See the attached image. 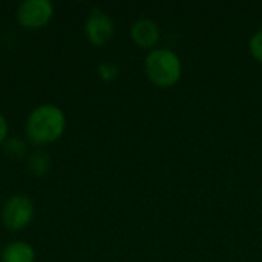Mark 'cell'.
<instances>
[{
    "mask_svg": "<svg viewBox=\"0 0 262 262\" xmlns=\"http://www.w3.org/2000/svg\"><path fill=\"white\" fill-rule=\"evenodd\" d=\"M66 129V115L61 107L45 103L34 107L25 123V134L34 146H45L61 138Z\"/></svg>",
    "mask_w": 262,
    "mask_h": 262,
    "instance_id": "obj_1",
    "label": "cell"
},
{
    "mask_svg": "<svg viewBox=\"0 0 262 262\" xmlns=\"http://www.w3.org/2000/svg\"><path fill=\"white\" fill-rule=\"evenodd\" d=\"M144 71L150 83L158 88H172L183 74L180 57L170 49H152L144 60Z\"/></svg>",
    "mask_w": 262,
    "mask_h": 262,
    "instance_id": "obj_2",
    "label": "cell"
},
{
    "mask_svg": "<svg viewBox=\"0 0 262 262\" xmlns=\"http://www.w3.org/2000/svg\"><path fill=\"white\" fill-rule=\"evenodd\" d=\"M35 215V206L32 200L23 193L9 196L0 210V218L3 226L9 232H20L26 229Z\"/></svg>",
    "mask_w": 262,
    "mask_h": 262,
    "instance_id": "obj_3",
    "label": "cell"
},
{
    "mask_svg": "<svg viewBox=\"0 0 262 262\" xmlns=\"http://www.w3.org/2000/svg\"><path fill=\"white\" fill-rule=\"evenodd\" d=\"M54 15V3L51 0H25L18 3L15 18L26 29H40L46 26Z\"/></svg>",
    "mask_w": 262,
    "mask_h": 262,
    "instance_id": "obj_4",
    "label": "cell"
},
{
    "mask_svg": "<svg viewBox=\"0 0 262 262\" xmlns=\"http://www.w3.org/2000/svg\"><path fill=\"white\" fill-rule=\"evenodd\" d=\"M115 26L112 18L100 8H94L86 18L84 34L88 40L95 46H103L114 37Z\"/></svg>",
    "mask_w": 262,
    "mask_h": 262,
    "instance_id": "obj_5",
    "label": "cell"
},
{
    "mask_svg": "<svg viewBox=\"0 0 262 262\" xmlns=\"http://www.w3.org/2000/svg\"><path fill=\"white\" fill-rule=\"evenodd\" d=\"M130 37L140 48H154L160 40V28L150 18H138L130 26Z\"/></svg>",
    "mask_w": 262,
    "mask_h": 262,
    "instance_id": "obj_6",
    "label": "cell"
},
{
    "mask_svg": "<svg viewBox=\"0 0 262 262\" xmlns=\"http://www.w3.org/2000/svg\"><path fill=\"white\" fill-rule=\"evenodd\" d=\"M2 262H35V250L26 241L8 243L0 255Z\"/></svg>",
    "mask_w": 262,
    "mask_h": 262,
    "instance_id": "obj_7",
    "label": "cell"
},
{
    "mask_svg": "<svg viewBox=\"0 0 262 262\" xmlns=\"http://www.w3.org/2000/svg\"><path fill=\"white\" fill-rule=\"evenodd\" d=\"M28 169L35 177H43L51 169V157L45 150H35L28 157Z\"/></svg>",
    "mask_w": 262,
    "mask_h": 262,
    "instance_id": "obj_8",
    "label": "cell"
},
{
    "mask_svg": "<svg viewBox=\"0 0 262 262\" xmlns=\"http://www.w3.org/2000/svg\"><path fill=\"white\" fill-rule=\"evenodd\" d=\"M5 144V154L9 157V158H14V160H20L25 152H26V144L20 140V138H15V137H8L6 141L3 143Z\"/></svg>",
    "mask_w": 262,
    "mask_h": 262,
    "instance_id": "obj_9",
    "label": "cell"
},
{
    "mask_svg": "<svg viewBox=\"0 0 262 262\" xmlns=\"http://www.w3.org/2000/svg\"><path fill=\"white\" fill-rule=\"evenodd\" d=\"M97 72H98V77L103 80V81H114L117 77H118V66L114 64V63H109V61H104V63H100L98 68H97Z\"/></svg>",
    "mask_w": 262,
    "mask_h": 262,
    "instance_id": "obj_10",
    "label": "cell"
},
{
    "mask_svg": "<svg viewBox=\"0 0 262 262\" xmlns=\"http://www.w3.org/2000/svg\"><path fill=\"white\" fill-rule=\"evenodd\" d=\"M249 49H250V54L262 63V29L258 31L256 34H253V37L250 38L249 41Z\"/></svg>",
    "mask_w": 262,
    "mask_h": 262,
    "instance_id": "obj_11",
    "label": "cell"
},
{
    "mask_svg": "<svg viewBox=\"0 0 262 262\" xmlns=\"http://www.w3.org/2000/svg\"><path fill=\"white\" fill-rule=\"evenodd\" d=\"M8 132H9V127H8V121L6 118L3 117V114L0 112V144H3L8 138Z\"/></svg>",
    "mask_w": 262,
    "mask_h": 262,
    "instance_id": "obj_12",
    "label": "cell"
}]
</instances>
